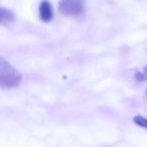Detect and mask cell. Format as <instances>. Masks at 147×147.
<instances>
[{
	"label": "cell",
	"mask_w": 147,
	"mask_h": 147,
	"mask_svg": "<svg viewBox=\"0 0 147 147\" xmlns=\"http://www.w3.org/2000/svg\"><path fill=\"white\" fill-rule=\"evenodd\" d=\"M21 82L20 73L4 58L0 57V87H15Z\"/></svg>",
	"instance_id": "1"
},
{
	"label": "cell",
	"mask_w": 147,
	"mask_h": 147,
	"mask_svg": "<svg viewBox=\"0 0 147 147\" xmlns=\"http://www.w3.org/2000/svg\"><path fill=\"white\" fill-rule=\"evenodd\" d=\"M86 0H59V10L63 15L77 17L84 13Z\"/></svg>",
	"instance_id": "2"
},
{
	"label": "cell",
	"mask_w": 147,
	"mask_h": 147,
	"mask_svg": "<svg viewBox=\"0 0 147 147\" xmlns=\"http://www.w3.org/2000/svg\"><path fill=\"white\" fill-rule=\"evenodd\" d=\"M53 8L47 0H43L39 5V17L43 22H49L53 19Z\"/></svg>",
	"instance_id": "3"
},
{
	"label": "cell",
	"mask_w": 147,
	"mask_h": 147,
	"mask_svg": "<svg viewBox=\"0 0 147 147\" xmlns=\"http://www.w3.org/2000/svg\"><path fill=\"white\" fill-rule=\"evenodd\" d=\"M15 19L13 12L6 8L0 7V23H5V22H11Z\"/></svg>",
	"instance_id": "4"
},
{
	"label": "cell",
	"mask_w": 147,
	"mask_h": 147,
	"mask_svg": "<svg viewBox=\"0 0 147 147\" xmlns=\"http://www.w3.org/2000/svg\"><path fill=\"white\" fill-rule=\"evenodd\" d=\"M133 121L135 122L137 125L141 126V127L143 128H147V119H145L144 117L140 116V115H138V116H135L133 119Z\"/></svg>",
	"instance_id": "5"
},
{
	"label": "cell",
	"mask_w": 147,
	"mask_h": 147,
	"mask_svg": "<svg viewBox=\"0 0 147 147\" xmlns=\"http://www.w3.org/2000/svg\"><path fill=\"white\" fill-rule=\"evenodd\" d=\"M143 77H144V80L145 79H147V65L144 67V69H143Z\"/></svg>",
	"instance_id": "6"
}]
</instances>
